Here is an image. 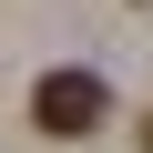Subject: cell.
<instances>
[{"label":"cell","instance_id":"cell-1","mask_svg":"<svg viewBox=\"0 0 153 153\" xmlns=\"http://www.w3.org/2000/svg\"><path fill=\"white\" fill-rule=\"evenodd\" d=\"M31 123H41L51 143H82V133L112 123V92L92 82V71H41V82H31Z\"/></svg>","mask_w":153,"mask_h":153},{"label":"cell","instance_id":"cell-2","mask_svg":"<svg viewBox=\"0 0 153 153\" xmlns=\"http://www.w3.org/2000/svg\"><path fill=\"white\" fill-rule=\"evenodd\" d=\"M143 153H153V123H143Z\"/></svg>","mask_w":153,"mask_h":153}]
</instances>
